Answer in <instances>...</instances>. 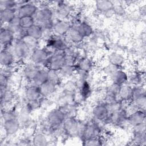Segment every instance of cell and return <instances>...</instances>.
<instances>
[{
  "mask_svg": "<svg viewBox=\"0 0 146 146\" xmlns=\"http://www.w3.org/2000/svg\"><path fill=\"white\" fill-rule=\"evenodd\" d=\"M54 11L47 5H43L40 8L38 9L34 19L35 23L41 26L43 30H51L54 23Z\"/></svg>",
  "mask_w": 146,
  "mask_h": 146,
  "instance_id": "6da1fadb",
  "label": "cell"
},
{
  "mask_svg": "<svg viewBox=\"0 0 146 146\" xmlns=\"http://www.w3.org/2000/svg\"><path fill=\"white\" fill-rule=\"evenodd\" d=\"M101 128L98 121L89 122L81 124L79 135L83 141L95 138L100 136Z\"/></svg>",
  "mask_w": 146,
  "mask_h": 146,
  "instance_id": "7a4b0ae2",
  "label": "cell"
},
{
  "mask_svg": "<svg viewBox=\"0 0 146 146\" xmlns=\"http://www.w3.org/2000/svg\"><path fill=\"white\" fill-rule=\"evenodd\" d=\"M53 53L47 48L37 47L32 51L30 56L31 62L43 67L48 68L49 58Z\"/></svg>",
  "mask_w": 146,
  "mask_h": 146,
  "instance_id": "3957f363",
  "label": "cell"
},
{
  "mask_svg": "<svg viewBox=\"0 0 146 146\" xmlns=\"http://www.w3.org/2000/svg\"><path fill=\"white\" fill-rule=\"evenodd\" d=\"M47 48L52 50L53 52H63L67 47L68 44L63 36H58L52 34L50 37L46 39Z\"/></svg>",
  "mask_w": 146,
  "mask_h": 146,
  "instance_id": "277c9868",
  "label": "cell"
},
{
  "mask_svg": "<svg viewBox=\"0 0 146 146\" xmlns=\"http://www.w3.org/2000/svg\"><path fill=\"white\" fill-rule=\"evenodd\" d=\"M81 124L75 117H67L62 124L63 132L68 136L79 135Z\"/></svg>",
  "mask_w": 146,
  "mask_h": 146,
  "instance_id": "5b68a950",
  "label": "cell"
},
{
  "mask_svg": "<svg viewBox=\"0 0 146 146\" xmlns=\"http://www.w3.org/2000/svg\"><path fill=\"white\" fill-rule=\"evenodd\" d=\"M66 119L67 117L63 111L59 107H57L48 113L46 120L53 127H60Z\"/></svg>",
  "mask_w": 146,
  "mask_h": 146,
  "instance_id": "8992f818",
  "label": "cell"
},
{
  "mask_svg": "<svg viewBox=\"0 0 146 146\" xmlns=\"http://www.w3.org/2000/svg\"><path fill=\"white\" fill-rule=\"evenodd\" d=\"M19 6L17 9V15L20 17H34L39 7L31 1L19 2Z\"/></svg>",
  "mask_w": 146,
  "mask_h": 146,
  "instance_id": "52a82bcc",
  "label": "cell"
},
{
  "mask_svg": "<svg viewBox=\"0 0 146 146\" xmlns=\"http://www.w3.org/2000/svg\"><path fill=\"white\" fill-rule=\"evenodd\" d=\"M11 49L15 58L19 59L26 58L31 51L22 39L15 40L11 46Z\"/></svg>",
  "mask_w": 146,
  "mask_h": 146,
  "instance_id": "ba28073f",
  "label": "cell"
},
{
  "mask_svg": "<svg viewBox=\"0 0 146 146\" xmlns=\"http://www.w3.org/2000/svg\"><path fill=\"white\" fill-rule=\"evenodd\" d=\"M92 114L96 121L98 122H106L110 115L106 103L103 102L95 106L92 110Z\"/></svg>",
  "mask_w": 146,
  "mask_h": 146,
  "instance_id": "9c48e42d",
  "label": "cell"
},
{
  "mask_svg": "<svg viewBox=\"0 0 146 146\" xmlns=\"http://www.w3.org/2000/svg\"><path fill=\"white\" fill-rule=\"evenodd\" d=\"M66 64V60L63 52H53L49 58L48 69L59 71Z\"/></svg>",
  "mask_w": 146,
  "mask_h": 146,
  "instance_id": "30bf717a",
  "label": "cell"
},
{
  "mask_svg": "<svg viewBox=\"0 0 146 146\" xmlns=\"http://www.w3.org/2000/svg\"><path fill=\"white\" fill-rule=\"evenodd\" d=\"M73 13V7L64 1H58L55 10V15L58 19H67Z\"/></svg>",
  "mask_w": 146,
  "mask_h": 146,
  "instance_id": "8fae6325",
  "label": "cell"
},
{
  "mask_svg": "<svg viewBox=\"0 0 146 146\" xmlns=\"http://www.w3.org/2000/svg\"><path fill=\"white\" fill-rule=\"evenodd\" d=\"M72 27V24L67 19H58L54 22L52 31L54 34L60 36H64L67 35L70 29Z\"/></svg>",
  "mask_w": 146,
  "mask_h": 146,
  "instance_id": "7c38bea8",
  "label": "cell"
},
{
  "mask_svg": "<svg viewBox=\"0 0 146 146\" xmlns=\"http://www.w3.org/2000/svg\"><path fill=\"white\" fill-rule=\"evenodd\" d=\"M15 40L14 34L6 26L1 27L0 32V41L1 50L6 49L12 46Z\"/></svg>",
  "mask_w": 146,
  "mask_h": 146,
  "instance_id": "4fadbf2b",
  "label": "cell"
},
{
  "mask_svg": "<svg viewBox=\"0 0 146 146\" xmlns=\"http://www.w3.org/2000/svg\"><path fill=\"white\" fill-rule=\"evenodd\" d=\"M128 115L126 109L124 108L120 111L110 113L106 122L115 125H121L127 121Z\"/></svg>",
  "mask_w": 146,
  "mask_h": 146,
  "instance_id": "5bb4252c",
  "label": "cell"
},
{
  "mask_svg": "<svg viewBox=\"0 0 146 146\" xmlns=\"http://www.w3.org/2000/svg\"><path fill=\"white\" fill-rule=\"evenodd\" d=\"M127 121L132 127H135L145 122V110H136L132 111L128 115Z\"/></svg>",
  "mask_w": 146,
  "mask_h": 146,
  "instance_id": "9a60e30c",
  "label": "cell"
},
{
  "mask_svg": "<svg viewBox=\"0 0 146 146\" xmlns=\"http://www.w3.org/2000/svg\"><path fill=\"white\" fill-rule=\"evenodd\" d=\"M120 86L113 83H111L110 84L105 92V103H108L119 99L118 96Z\"/></svg>",
  "mask_w": 146,
  "mask_h": 146,
  "instance_id": "2e32d148",
  "label": "cell"
},
{
  "mask_svg": "<svg viewBox=\"0 0 146 146\" xmlns=\"http://www.w3.org/2000/svg\"><path fill=\"white\" fill-rule=\"evenodd\" d=\"M15 59L11 49H9V47L1 50L0 54V63L2 67L12 66Z\"/></svg>",
  "mask_w": 146,
  "mask_h": 146,
  "instance_id": "e0dca14e",
  "label": "cell"
},
{
  "mask_svg": "<svg viewBox=\"0 0 146 146\" xmlns=\"http://www.w3.org/2000/svg\"><path fill=\"white\" fill-rule=\"evenodd\" d=\"M111 83L121 86L128 82V74L124 70L118 68L110 76H109Z\"/></svg>",
  "mask_w": 146,
  "mask_h": 146,
  "instance_id": "ac0fdd59",
  "label": "cell"
},
{
  "mask_svg": "<svg viewBox=\"0 0 146 146\" xmlns=\"http://www.w3.org/2000/svg\"><path fill=\"white\" fill-rule=\"evenodd\" d=\"M21 126L18 118L3 121V129L7 135H13L15 134L19 131Z\"/></svg>",
  "mask_w": 146,
  "mask_h": 146,
  "instance_id": "d6986e66",
  "label": "cell"
},
{
  "mask_svg": "<svg viewBox=\"0 0 146 146\" xmlns=\"http://www.w3.org/2000/svg\"><path fill=\"white\" fill-rule=\"evenodd\" d=\"M78 94L81 100H86L91 94V87L88 80H77Z\"/></svg>",
  "mask_w": 146,
  "mask_h": 146,
  "instance_id": "ffe728a7",
  "label": "cell"
},
{
  "mask_svg": "<svg viewBox=\"0 0 146 146\" xmlns=\"http://www.w3.org/2000/svg\"><path fill=\"white\" fill-rule=\"evenodd\" d=\"M25 95L27 101H33L40 99L42 97L40 92L39 87L30 83L26 88Z\"/></svg>",
  "mask_w": 146,
  "mask_h": 146,
  "instance_id": "44dd1931",
  "label": "cell"
},
{
  "mask_svg": "<svg viewBox=\"0 0 146 146\" xmlns=\"http://www.w3.org/2000/svg\"><path fill=\"white\" fill-rule=\"evenodd\" d=\"M40 68L39 66L32 62L27 63L23 68V76L27 80L31 82Z\"/></svg>",
  "mask_w": 146,
  "mask_h": 146,
  "instance_id": "7402d4cb",
  "label": "cell"
},
{
  "mask_svg": "<svg viewBox=\"0 0 146 146\" xmlns=\"http://www.w3.org/2000/svg\"><path fill=\"white\" fill-rule=\"evenodd\" d=\"M133 96V86L128 83L120 86L119 92V99L123 102H129Z\"/></svg>",
  "mask_w": 146,
  "mask_h": 146,
  "instance_id": "603a6c76",
  "label": "cell"
},
{
  "mask_svg": "<svg viewBox=\"0 0 146 146\" xmlns=\"http://www.w3.org/2000/svg\"><path fill=\"white\" fill-rule=\"evenodd\" d=\"M66 36V39L67 42L72 44H79L82 43L84 39L75 26H72Z\"/></svg>",
  "mask_w": 146,
  "mask_h": 146,
  "instance_id": "cb8c5ba5",
  "label": "cell"
},
{
  "mask_svg": "<svg viewBox=\"0 0 146 146\" xmlns=\"http://www.w3.org/2000/svg\"><path fill=\"white\" fill-rule=\"evenodd\" d=\"M17 15L16 9H2L0 11V17L2 23L8 24Z\"/></svg>",
  "mask_w": 146,
  "mask_h": 146,
  "instance_id": "d4e9b609",
  "label": "cell"
},
{
  "mask_svg": "<svg viewBox=\"0 0 146 146\" xmlns=\"http://www.w3.org/2000/svg\"><path fill=\"white\" fill-rule=\"evenodd\" d=\"M77 70L90 72L93 68V62L88 57L80 58L75 63Z\"/></svg>",
  "mask_w": 146,
  "mask_h": 146,
  "instance_id": "484cf974",
  "label": "cell"
},
{
  "mask_svg": "<svg viewBox=\"0 0 146 146\" xmlns=\"http://www.w3.org/2000/svg\"><path fill=\"white\" fill-rule=\"evenodd\" d=\"M48 80V68H40L33 79L30 82L33 84L39 87L40 85Z\"/></svg>",
  "mask_w": 146,
  "mask_h": 146,
  "instance_id": "4316f807",
  "label": "cell"
},
{
  "mask_svg": "<svg viewBox=\"0 0 146 146\" xmlns=\"http://www.w3.org/2000/svg\"><path fill=\"white\" fill-rule=\"evenodd\" d=\"M129 108L132 111L136 110H145L146 105V95H142L141 96L133 98L129 102Z\"/></svg>",
  "mask_w": 146,
  "mask_h": 146,
  "instance_id": "83f0119b",
  "label": "cell"
},
{
  "mask_svg": "<svg viewBox=\"0 0 146 146\" xmlns=\"http://www.w3.org/2000/svg\"><path fill=\"white\" fill-rule=\"evenodd\" d=\"M75 26L84 38L91 36L94 33V29L91 25L86 21L79 22Z\"/></svg>",
  "mask_w": 146,
  "mask_h": 146,
  "instance_id": "f1b7e54d",
  "label": "cell"
},
{
  "mask_svg": "<svg viewBox=\"0 0 146 146\" xmlns=\"http://www.w3.org/2000/svg\"><path fill=\"white\" fill-rule=\"evenodd\" d=\"M57 86L47 80L39 86L40 92L42 98H47L52 95L56 90Z\"/></svg>",
  "mask_w": 146,
  "mask_h": 146,
  "instance_id": "f546056e",
  "label": "cell"
},
{
  "mask_svg": "<svg viewBox=\"0 0 146 146\" xmlns=\"http://www.w3.org/2000/svg\"><path fill=\"white\" fill-rule=\"evenodd\" d=\"M108 63L115 66L119 68L122 66L125 62L124 56L117 52H111L107 57Z\"/></svg>",
  "mask_w": 146,
  "mask_h": 146,
  "instance_id": "4dcf8cb0",
  "label": "cell"
},
{
  "mask_svg": "<svg viewBox=\"0 0 146 146\" xmlns=\"http://www.w3.org/2000/svg\"><path fill=\"white\" fill-rule=\"evenodd\" d=\"M58 72L62 78L68 79L77 72V68L75 64H66Z\"/></svg>",
  "mask_w": 146,
  "mask_h": 146,
  "instance_id": "1f68e13d",
  "label": "cell"
},
{
  "mask_svg": "<svg viewBox=\"0 0 146 146\" xmlns=\"http://www.w3.org/2000/svg\"><path fill=\"white\" fill-rule=\"evenodd\" d=\"M14 99L13 91L8 87L5 89H1V106L10 104Z\"/></svg>",
  "mask_w": 146,
  "mask_h": 146,
  "instance_id": "d6a6232c",
  "label": "cell"
},
{
  "mask_svg": "<svg viewBox=\"0 0 146 146\" xmlns=\"http://www.w3.org/2000/svg\"><path fill=\"white\" fill-rule=\"evenodd\" d=\"M43 29L42 27L35 23L31 27L26 30V35L39 40L43 37Z\"/></svg>",
  "mask_w": 146,
  "mask_h": 146,
  "instance_id": "836d02e7",
  "label": "cell"
},
{
  "mask_svg": "<svg viewBox=\"0 0 146 146\" xmlns=\"http://www.w3.org/2000/svg\"><path fill=\"white\" fill-rule=\"evenodd\" d=\"M31 110L25 105L19 111L18 115V119L21 125H25L28 124L30 120Z\"/></svg>",
  "mask_w": 146,
  "mask_h": 146,
  "instance_id": "e575fe53",
  "label": "cell"
},
{
  "mask_svg": "<svg viewBox=\"0 0 146 146\" xmlns=\"http://www.w3.org/2000/svg\"><path fill=\"white\" fill-rule=\"evenodd\" d=\"M114 6V3L109 0H99L95 2V7L100 13H104L107 11L113 9Z\"/></svg>",
  "mask_w": 146,
  "mask_h": 146,
  "instance_id": "d590c367",
  "label": "cell"
},
{
  "mask_svg": "<svg viewBox=\"0 0 146 146\" xmlns=\"http://www.w3.org/2000/svg\"><path fill=\"white\" fill-rule=\"evenodd\" d=\"M48 80L58 87L62 84V78L58 71L48 69Z\"/></svg>",
  "mask_w": 146,
  "mask_h": 146,
  "instance_id": "8d00e7d4",
  "label": "cell"
},
{
  "mask_svg": "<svg viewBox=\"0 0 146 146\" xmlns=\"http://www.w3.org/2000/svg\"><path fill=\"white\" fill-rule=\"evenodd\" d=\"M33 144L35 145H46L48 144V140L46 135L42 131L36 133L33 139Z\"/></svg>",
  "mask_w": 146,
  "mask_h": 146,
  "instance_id": "74e56055",
  "label": "cell"
},
{
  "mask_svg": "<svg viewBox=\"0 0 146 146\" xmlns=\"http://www.w3.org/2000/svg\"><path fill=\"white\" fill-rule=\"evenodd\" d=\"M128 82H129L130 84L133 85V86L142 85V75L137 71H133L130 75H128Z\"/></svg>",
  "mask_w": 146,
  "mask_h": 146,
  "instance_id": "f35d334b",
  "label": "cell"
},
{
  "mask_svg": "<svg viewBox=\"0 0 146 146\" xmlns=\"http://www.w3.org/2000/svg\"><path fill=\"white\" fill-rule=\"evenodd\" d=\"M78 89V84L76 80L74 81L71 79H68L63 84V91L75 94Z\"/></svg>",
  "mask_w": 146,
  "mask_h": 146,
  "instance_id": "ab89813d",
  "label": "cell"
},
{
  "mask_svg": "<svg viewBox=\"0 0 146 146\" xmlns=\"http://www.w3.org/2000/svg\"><path fill=\"white\" fill-rule=\"evenodd\" d=\"M35 23L34 17H20V26L22 29L27 30Z\"/></svg>",
  "mask_w": 146,
  "mask_h": 146,
  "instance_id": "60d3db41",
  "label": "cell"
},
{
  "mask_svg": "<svg viewBox=\"0 0 146 146\" xmlns=\"http://www.w3.org/2000/svg\"><path fill=\"white\" fill-rule=\"evenodd\" d=\"M133 138L132 141L136 144L141 145L145 143L146 141L145 131L139 132L133 131Z\"/></svg>",
  "mask_w": 146,
  "mask_h": 146,
  "instance_id": "b9f144b4",
  "label": "cell"
},
{
  "mask_svg": "<svg viewBox=\"0 0 146 146\" xmlns=\"http://www.w3.org/2000/svg\"><path fill=\"white\" fill-rule=\"evenodd\" d=\"M29 47V48L31 50H34V49L36 48L38 45V40L33 38L27 35H26L22 39Z\"/></svg>",
  "mask_w": 146,
  "mask_h": 146,
  "instance_id": "7bdbcfd3",
  "label": "cell"
},
{
  "mask_svg": "<svg viewBox=\"0 0 146 146\" xmlns=\"http://www.w3.org/2000/svg\"><path fill=\"white\" fill-rule=\"evenodd\" d=\"M18 2L13 0H1L0 7L2 9H17Z\"/></svg>",
  "mask_w": 146,
  "mask_h": 146,
  "instance_id": "ee69618b",
  "label": "cell"
},
{
  "mask_svg": "<svg viewBox=\"0 0 146 146\" xmlns=\"http://www.w3.org/2000/svg\"><path fill=\"white\" fill-rule=\"evenodd\" d=\"M18 114L15 111L13 110H4L3 112L2 111V119L3 121H6L7 120L13 119L18 118Z\"/></svg>",
  "mask_w": 146,
  "mask_h": 146,
  "instance_id": "f6af8a7d",
  "label": "cell"
},
{
  "mask_svg": "<svg viewBox=\"0 0 146 146\" xmlns=\"http://www.w3.org/2000/svg\"><path fill=\"white\" fill-rule=\"evenodd\" d=\"M103 139L100 137V136L95 138H93L90 140H87L83 141V144L84 145H103Z\"/></svg>",
  "mask_w": 146,
  "mask_h": 146,
  "instance_id": "bcb514c9",
  "label": "cell"
},
{
  "mask_svg": "<svg viewBox=\"0 0 146 146\" xmlns=\"http://www.w3.org/2000/svg\"><path fill=\"white\" fill-rule=\"evenodd\" d=\"M145 94V90L143 85H138L133 86V96L132 99L142 95Z\"/></svg>",
  "mask_w": 146,
  "mask_h": 146,
  "instance_id": "7dc6e473",
  "label": "cell"
},
{
  "mask_svg": "<svg viewBox=\"0 0 146 146\" xmlns=\"http://www.w3.org/2000/svg\"><path fill=\"white\" fill-rule=\"evenodd\" d=\"M40 99L33 100V101H27L26 105L32 112L33 111L36 110L37 109H38L39 108H40V107L42 105Z\"/></svg>",
  "mask_w": 146,
  "mask_h": 146,
  "instance_id": "c3c4849f",
  "label": "cell"
},
{
  "mask_svg": "<svg viewBox=\"0 0 146 146\" xmlns=\"http://www.w3.org/2000/svg\"><path fill=\"white\" fill-rule=\"evenodd\" d=\"M118 68H120L115 66H113L110 63H108L107 66H106L103 68V71L106 75H107L108 76H110Z\"/></svg>",
  "mask_w": 146,
  "mask_h": 146,
  "instance_id": "681fc988",
  "label": "cell"
},
{
  "mask_svg": "<svg viewBox=\"0 0 146 146\" xmlns=\"http://www.w3.org/2000/svg\"><path fill=\"white\" fill-rule=\"evenodd\" d=\"M9 77L1 74L0 75V88L1 89H5L9 87Z\"/></svg>",
  "mask_w": 146,
  "mask_h": 146,
  "instance_id": "f907efd6",
  "label": "cell"
}]
</instances>
